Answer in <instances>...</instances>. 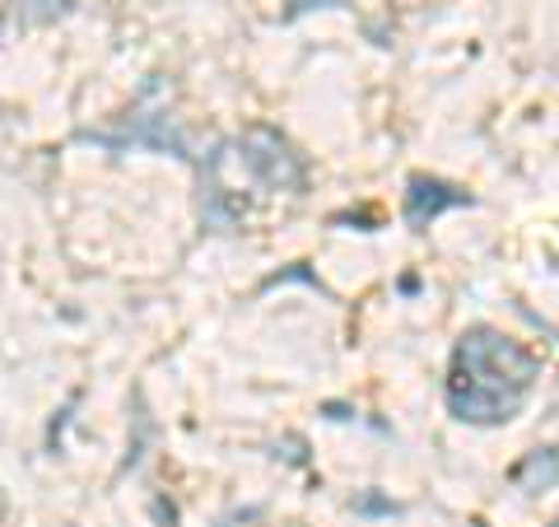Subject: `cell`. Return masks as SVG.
Instances as JSON below:
<instances>
[{"label": "cell", "instance_id": "cell-2", "mask_svg": "<svg viewBox=\"0 0 559 527\" xmlns=\"http://www.w3.org/2000/svg\"><path fill=\"white\" fill-rule=\"evenodd\" d=\"M457 206H471V197L462 187H448L439 178H411V187H406V220L411 224H429V220H439L443 210H457Z\"/></svg>", "mask_w": 559, "mask_h": 527}, {"label": "cell", "instance_id": "cell-3", "mask_svg": "<svg viewBox=\"0 0 559 527\" xmlns=\"http://www.w3.org/2000/svg\"><path fill=\"white\" fill-rule=\"evenodd\" d=\"M518 481L527 485V490H550V485L559 481V453H555V448H540V453H532V458L522 462Z\"/></svg>", "mask_w": 559, "mask_h": 527}, {"label": "cell", "instance_id": "cell-1", "mask_svg": "<svg viewBox=\"0 0 559 527\" xmlns=\"http://www.w3.org/2000/svg\"><path fill=\"white\" fill-rule=\"evenodd\" d=\"M536 378L540 360L527 346H518L495 327H471L452 350L448 411L466 425H503L522 411Z\"/></svg>", "mask_w": 559, "mask_h": 527}]
</instances>
